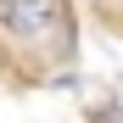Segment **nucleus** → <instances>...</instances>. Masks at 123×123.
<instances>
[{"instance_id": "1", "label": "nucleus", "mask_w": 123, "mask_h": 123, "mask_svg": "<svg viewBox=\"0 0 123 123\" xmlns=\"http://www.w3.org/2000/svg\"><path fill=\"white\" fill-rule=\"evenodd\" d=\"M0 23H6L11 39H23L45 62H67L73 45H78L67 0H0Z\"/></svg>"}, {"instance_id": "2", "label": "nucleus", "mask_w": 123, "mask_h": 123, "mask_svg": "<svg viewBox=\"0 0 123 123\" xmlns=\"http://www.w3.org/2000/svg\"><path fill=\"white\" fill-rule=\"evenodd\" d=\"M101 123H123V117H101Z\"/></svg>"}]
</instances>
